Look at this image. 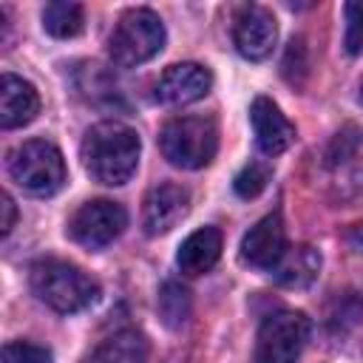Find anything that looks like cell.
<instances>
[{
    "label": "cell",
    "mask_w": 363,
    "mask_h": 363,
    "mask_svg": "<svg viewBox=\"0 0 363 363\" xmlns=\"http://www.w3.org/2000/svg\"><path fill=\"white\" fill-rule=\"evenodd\" d=\"M79 153H82V164L94 182L119 187L136 173L142 142L133 128L108 119V122H96L85 130Z\"/></svg>",
    "instance_id": "cell-1"
},
{
    "label": "cell",
    "mask_w": 363,
    "mask_h": 363,
    "mask_svg": "<svg viewBox=\"0 0 363 363\" xmlns=\"http://www.w3.org/2000/svg\"><path fill=\"white\" fill-rule=\"evenodd\" d=\"M28 281L34 295L60 315L79 312L99 298V284L77 264H68L60 258L37 261L31 267Z\"/></svg>",
    "instance_id": "cell-2"
},
{
    "label": "cell",
    "mask_w": 363,
    "mask_h": 363,
    "mask_svg": "<svg viewBox=\"0 0 363 363\" xmlns=\"http://www.w3.org/2000/svg\"><path fill=\"white\" fill-rule=\"evenodd\" d=\"M159 147L173 167L199 170L218 150V128L210 116H173L159 133Z\"/></svg>",
    "instance_id": "cell-3"
},
{
    "label": "cell",
    "mask_w": 363,
    "mask_h": 363,
    "mask_svg": "<svg viewBox=\"0 0 363 363\" xmlns=\"http://www.w3.org/2000/svg\"><path fill=\"white\" fill-rule=\"evenodd\" d=\"M164 48V23L150 9H128L111 37H108V54L113 65L119 68H136L156 57Z\"/></svg>",
    "instance_id": "cell-4"
},
{
    "label": "cell",
    "mask_w": 363,
    "mask_h": 363,
    "mask_svg": "<svg viewBox=\"0 0 363 363\" xmlns=\"http://www.w3.org/2000/svg\"><path fill=\"white\" fill-rule=\"evenodd\" d=\"M9 176L28 196H54L65 184V159L45 139H28L9 153Z\"/></svg>",
    "instance_id": "cell-5"
},
{
    "label": "cell",
    "mask_w": 363,
    "mask_h": 363,
    "mask_svg": "<svg viewBox=\"0 0 363 363\" xmlns=\"http://www.w3.org/2000/svg\"><path fill=\"white\" fill-rule=\"evenodd\" d=\"M309 340V318L295 309H281L264 318L255 340V363H298Z\"/></svg>",
    "instance_id": "cell-6"
},
{
    "label": "cell",
    "mask_w": 363,
    "mask_h": 363,
    "mask_svg": "<svg viewBox=\"0 0 363 363\" xmlns=\"http://www.w3.org/2000/svg\"><path fill=\"white\" fill-rule=\"evenodd\" d=\"M128 227V213L119 201L94 199L74 210L68 218V235L85 250H102Z\"/></svg>",
    "instance_id": "cell-7"
},
{
    "label": "cell",
    "mask_w": 363,
    "mask_h": 363,
    "mask_svg": "<svg viewBox=\"0 0 363 363\" xmlns=\"http://www.w3.org/2000/svg\"><path fill=\"white\" fill-rule=\"evenodd\" d=\"M275 40H278V26L264 6H244L235 14L233 43L244 60H252V62L267 60L275 48Z\"/></svg>",
    "instance_id": "cell-8"
},
{
    "label": "cell",
    "mask_w": 363,
    "mask_h": 363,
    "mask_svg": "<svg viewBox=\"0 0 363 363\" xmlns=\"http://www.w3.org/2000/svg\"><path fill=\"white\" fill-rule=\"evenodd\" d=\"M213 85V74L199 62H176L162 71L153 85V94L162 105H187L201 99Z\"/></svg>",
    "instance_id": "cell-9"
},
{
    "label": "cell",
    "mask_w": 363,
    "mask_h": 363,
    "mask_svg": "<svg viewBox=\"0 0 363 363\" xmlns=\"http://www.w3.org/2000/svg\"><path fill=\"white\" fill-rule=\"evenodd\" d=\"M190 210V193L182 184L164 182L147 190L142 204V227L147 235L170 233Z\"/></svg>",
    "instance_id": "cell-10"
},
{
    "label": "cell",
    "mask_w": 363,
    "mask_h": 363,
    "mask_svg": "<svg viewBox=\"0 0 363 363\" xmlns=\"http://www.w3.org/2000/svg\"><path fill=\"white\" fill-rule=\"evenodd\" d=\"M284 252H286V233L278 213H269L261 221H255L241 238V261L255 269L269 272Z\"/></svg>",
    "instance_id": "cell-11"
},
{
    "label": "cell",
    "mask_w": 363,
    "mask_h": 363,
    "mask_svg": "<svg viewBox=\"0 0 363 363\" xmlns=\"http://www.w3.org/2000/svg\"><path fill=\"white\" fill-rule=\"evenodd\" d=\"M250 122H252L255 145L264 156H281L295 142V125L281 113V108L269 96H255L252 99Z\"/></svg>",
    "instance_id": "cell-12"
},
{
    "label": "cell",
    "mask_w": 363,
    "mask_h": 363,
    "mask_svg": "<svg viewBox=\"0 0 363 363\" xmlns=\"http://www.w3.org/2000/svg\"><path fill=\"white\" fill-rule=\"evenodd\" d=\"M37 113H40L37 88L23 77L3 74V79H0V125L6 130L23 128V125L34 122Z\"/></svg>",
    "instance_id": "cell-13"
},
{
    "label": "cell",
    "mask_w": 363,
    "mask_h": 363,
    "mask_svg": "<svg viewBox=\"0 0 363 363\" xmlns=\"http://www.w3.org/2000/svg\"><path fill=\"white\" fill-rule=\"evenodd\" d=\"M221 255V233L216 227H199L196 233H190L176 252V264L184 275H204L207 269L216 267Z\"/></svg>",
    "instance_id": "cell-14"
},
{
    "label": "cell",
    "mask_w": 363,
    "mask_h": 363,
    "mask_svg": "<svg viewBox=\"0 0 363 363\" xmlns=\"http://www.w3.org/2000/svg\"><path fill=\"white\" fill-rule=\"evenodd\" d=\"M320 272V252L309 244H298V247H286V252L281 255V261L269 269V275L286 286V289H303L309 286Z\"/></svg>",
    "instance_id": "cell-15"
},
{
    "label": "cell",
    "mask_w": 363,
    "mask_h": 363,
    "mask_svg": "<svg viewBox=\"0 0 363 363\" xmlns=\"http://www.w3.org/2000/svg\"><path fill=\"white\" fill-rule=\"evenodd\" d=\"M147 360V340L136 329H122L102 340L85 363H145Z\"/></svg>",
    "instance_id": "cell-16"
},
{
    "label": "cell",
    "mask_w": 363,
    "mask_h": 363,
    "mask_svg": "<svg viewBox=\"0 0 363 363\" xmlns=\"http://www.w3.org/2000/svg\"><path fill=\"white\" fill-rule=\"evenodd\" d=\"M43 28L57 40L77 37L85 28V11L79 3H48L43 9Z\"/></svg>",
    "instance_id": "cell-17"
},
{
    "label": "cell",
    "mask_w": 363,
    "mask_h": 363,
    "mask_svg": "<svg viewBox=\"0 0 363 363\" xmlns=\"http://www.w3.org/2000/svg\"><path fill=\"white\" fill-rule=\"evenodd\" d=\"M156 306H159V318L164 320V326L176 329L187 320L190 315V292L176 284V281H164L159 286V298H156Z\"/></svg>",
    "instance_id": "cell-18"
},
{
    "label": "cell",
    "mask_w": 363,
    "mask_h": 363,
    "mask_svg": "<svg viewBox=\"0 0 363 363\" xmlns=\"http://www.w3.org/2000/svg\"><path fill=\"white\" fill-rule=\"evenodd\" d=\"M267 182H269V164H264V162H250V164H244V167L235 173L233 187H235V193H238L241 199H255L258 193H264Z\"/></svg>",
    "instance_id": "cell-19"
},
{
    "label": "cell",
    "mask_w": 363,
    "mask_h": 363,
    "mask_svg": "<svg viewBox=\"0 0 363 363\" xmlns=\"http://www.w3.org/2000/svg\"><path fill=\"white\" fill-rule=\"evenodd\" d=\"M51 349L31 340H9L3 346V363H51Z\"/></svg>",
    "instance_id": "cell-20"
},
{
    "label": "cell",
    "mask_w": 363,
    "mask_h": 363,
    "mask_svg": "<svg viewBox=\"0 0 363 363\" xmlns=\"http://www.w3.org/2000/svg\"><path fill=\"white\" fill-rule=\"evenodd\" d=\"M343 45L349 54H360L363 51V0H352L346 3V37Z\"/></svg>",
    "instance_id": "cell-21"
},
{
    "label": "cell",
    "mask_w": 363,
    "mask_h": 363,
    "mask_svg": "<svg viewBox=\"0 0 363 363\" xmlns=\"http://www.w3.org/2000/svg\"><path fill=\"white\" fill-rule=\"evenodd\" d=\"M309 62H306V45L303 40H292L284 57V77L292 79V85H301V79L306 77Z\"/></svg>",
    "instance_id": "cell-22"
},
{
    "label": "cell",
    "mask_w": 363,
    "mask_h": 363,
    "mask_svg": "<svg viewBox=\"0 0 363 363\" xmlns=\"http://www.w3.org/2000/svg\"><path fill=\"white\" fill-rule=\"evenodd\" d=\"M0 210H3L0 233H3V235H9V233H11V227H14V221H17V207H14V199H11L9 193H3V196H0Z\"/></svg>",
    "instance_id": "cell-23"
},
{
    "label": "cell",
    "mask_w": 363,
    "mask_h": 363,
    "mask_svg": "<svg viewBox=\"0 0 363 363\" xmlns=\"http://www.w3.org/2000/svg\"><path fill=\"white\" fill-rule=\"evenodd\" d=\"M360 102H363V85H360Z\"/></svg>",
    "instance_id": "cell-24"
}]
</instances>
